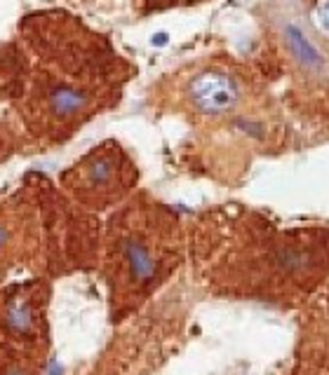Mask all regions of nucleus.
Instances as JSON below:
<instances>
[{
	"label": "nucleus",
	"mask_w": 329,
	"mask_h": 375,
	"mask_svg": "<svg viewBox=\"0 0 329 375\" xmlns=\"http://www.w3.org/2000/svg\"><path fill=\"white\" fill-rule=\"evenodd\" d=\"M188 99L205 115H221L238 106V82L221 71H205L195 75L188 85Z\"/></svg>",
	"instance_id": "nucleus-1"
},
{
	"label": "nucleus",
	"mask_w": 329,
	"mask_h": 375,
	"mask_svg": "<svg viewBox=\"0 0 329 375\" xmlns=\"http://www.w3.org/2000/svg\"><path fill=\"white\" fill-rule=\"evenodd\" d=\"M118 246H120L118 251H120L122 265H125L129 282L134 286L155 284V279L160 274V263L153 256L151 246L139 235H122Z\"/></svg>",
	"instance_id": "nucleus-2"
},
{
	"label": "nucleus",
	"mask_w": 329,
	"mask_h": 375,
	"mask_svg": "<svg viewBox=\"0 0 329 375\" xmlns=\"http://www.w3.org/2000/svg\"><path fill=\"white\" fill-rule=\"evenodd\" d=\"M120 167H118L116 158L111 155H99L94 152L85 164V174H83V181H85L90 195H99L104 190H111V185L116 183V178L120 174Z\"/></svg>",
	"instance_id": "nucleus-3"
},
{
	"label": "nucleus",
	"mask_w": 329,
	"mask_h": 375,
	"mask_svg": "<svg viewBox=\"0 0 329 375\" xmlns=\"http://www.w3.org/2000/svg\"><path fill=\"white\" fill-rule=\"evenodd\" d=\"M285 36H287V45L292 49V54L296 56V61H299L301 66L313 68V71H317V68L322 66V54H320L315 49V45L304 36V30H301L299 26L289 24L285 28Z\"/></svg>",
	"instance_id": "nucleus-4"
},
{
	"label": "nucleus",
	"mask_w": 329,
	"mask_h": 375,
	"mask_svg": "<svg viewBox=\"0 0 329 375\" xmlns=\"http://www.w3.org/2000/svg\"><path fill=\"white\" fill-rule=\"evenodd\" d=\"M317 24L324 30H329V0H324L322 5L317 7Z\"/></svg>",
	"instance_id": "nucleus-5"
},
{
	"label": "nucleus",
	"mask_w": 329,
	"mask_h": 375,
	"mask_svg": "<svg viewBox=\"0 0 329 375\" xmlns=\"http://www.w3.org/2000/svg\"><path fill=\"white\" fill-rule=\"evenodd\" d=\"M164 43H167V36H164V33H160V36L153 38V45H164Z\"/></svg>",
	"instance_id": "nucleus-6"
}]
</instances>
